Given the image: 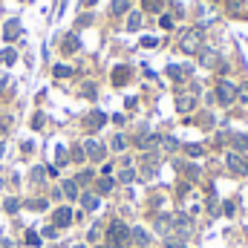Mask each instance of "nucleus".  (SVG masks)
<instances>
[{
    "label": "nucleus",
    "mask_w": 248,
    "mask_h": 248,
    "mask_svg": "<svg viewBox=\"0 0 248 248\" xmlns=\"http://www.w3.org/2000/svg\"><path fill=\"white\" fill-rule=\"evenodd\" d=\"M130 246V228L122 219H113L107 225V248H127Z\"/></svg>",
    "instance_id": "1"
},
{
    "label": "nucleus",
    "mask_w": 248,
    "mask_h": 248,
    "mask_svg": "<svg viewBox=\"0 0 248 248\" xmlns=\"http://www.w3.org/2000/svg\"><path fill=\"white\" fill-rule=\"evenodd\" d=\"M202 29H187V32H182V38H179V49L182 52H187V55H196L199 49H202Z\"/></svg>",
    "instance_id": "2"
},
{
    "label": "nucleus",
    "mask_w": 248,
    "mask_h": 248,
    "mask_svg": "<svg viewBox=\"0 0 248 248\" xmlns=\"http://www.w3.org/2000/svg\"><path fill=\"white\" fill-rule=\"evenodd\" d=\"M237 98H240V87L237 84H231V81H219L217 84V101L222 107H231Z\"/></svg>",
    "instance_id": "3"
},
{
    "label": "nucleus",
    "mask_w": 248,
    "mask_h": 248,
    "mask_svg": "<svg viewBox=\"0 0 248 248\" xmlns=\"http://www.w3.org/2000/svg\"><path fill=\"white\" fill-rule=\"evenodd\" d=\"M84 156H87L90 162H104L107 147H104L98 139H87V141H84Z\"/></svg>",
    "instance_id": "4"
},
{
    "label": "nucleus",
    "mask_w": 248,
    "mask_h": 248,
    "mask_svg": "<svg viewBox=\"0 0 248 248\" xmlns=\"http://www.w3.org/2000/svg\"><path fill=\"white\" fill-rule=\"evenodd\" d=\"M225 165H228V170H231L234 176H246L248 173V162L243 159V153H237V150H231V153L225 156Z\"/></svg>",
    "instance_id": "5"
},
{
    "label": "nucleus",
    "mask_w": 248,
    "mask_h": 248,
    "mask_svg": "<svg viewBox=\"0 0 248 248\" xmlns=\"http://www.w3.org/2000/svg\"><path fill=\"white\" fill-rule=\"evenodd\" d=\"M156 231L162 237H170L173 234V214H159L156 217Z\"/></svg>",
    "instance_id": "6"
},
{
    "label": "nucleus",
    "mask_w": 248,
    "mask_h": 248,
    "mask_svg": "<svg viewBox=\"0 0 248 248\" xmlns=\"http://www.w3.org/2000/svg\"><path fill=\"white\" fill-rule=\"evenodd\" d=\"M153 144H159V136H156V133H147V130H141V133L136 136V147H139V150H150Z\"/></svg>",
    "instance_id": "7"
},
{
    "label": "nucleus",
    "mask_w": 248,
    "mask_h": 248,
    "mask_svg": "<svg viewBox=\"0 0 248 248\" xmlns=\"http://www.w3.org/2000/svg\"><path fill=\"white\" fill-rule=\"evenodd\" d=\"M55 228H69L72 225V208H55V222H52Z\"/></svg>",
    "instance_id": "8"
},
{
    "label": "nucleus",
    "mask_w": 248,
    "mask_h": 248,
    "mask_svg": "<svg viewBox=\"0 0 248 248\" xmlns=\"http://www.w3.org/2000/svg\"><path fill=\"white\" fill-rule=\"evenodd\" d=\"M84 124H87V130H101V127L107 124V116H104L101 110H93V113L84 119Z\"/></svg>",
    "instance_id": "9"
},
{
    "label": "nucleus",
    "mask_w": 248,
    "mask_h": 248,
    "mask_svg": "<svg viewBox=\"0 0 248 248\" xmlns=\"http://www.w3.org/2000/svg\"><path fill=\"white\" fill-rule=\"evenodd\" d=\"M78 199H81V205H84L87 211H98V208H101V199H98V193H81Z\"/></svg>",
    "instance_id": "10"
},
{
    "label": "nucleus",
    "mask_w": 248,
    "mask_h": 248,
    "mask_svg": "<svg viewBox=\"0 0 248 248\" xmlns=\"http://www.w3.org/2000/svg\"><path fill=\"white\" fill-rule=\"evenodd\" d=\"M199 61L202 66H219V55L214 49H199Z\"/></svg>",
    "instance_id": "11"
},
{
    "label": "nucleus",
    "mask_w": 248,
    "mask_h": 248,
    "mask_svg": "<svg viewBox=\"0 0 248 248\" xmlns=\"http://www.w3.org/2000/svg\"><path fill=\"white\" fill-rule=\"evenodd\" d=\"M61 49L66 52V55L78 52V49H81V41H78V35H66V38H63V46H61Z\"/></svg>",
    "instance_id": "12"
},
{
    "label": "nucleus",
    "mask_w": 248,
    "mask_h": 248,
    "mask_svg": "<svg viewBox=\"0 0 248 248\" xmlns=\"http://www.w3.org/2000/svg\"><path fill=\"white\" fill-rule=\"evenodd\" d=\"M127 81H130V69H127V66H116V69H113V84H116V87H124Z\"/></svg>",
    "instance_id": "13"
},
{
    "label": "nucleus",
    "mask_w": 248,
    "mask_h": 248,
    "mask_svg": "<svg viewBox=\"0 0 248 248\" xmlns=\"http://www.w3.org/2000/svg\"><path fill=\"white\" fill-rule=\"evenodd\" d=\"M130 240H136L139 246H147V243H150V234H147L144 228H139V225H136V228H130Z\"/></svg>",
    "instance_id": "14"
},
{
    "label": "nucleus",
    "mask_w": 248,
    "mask_h": 248,
    "mask_svg": "<svg viewBox=\"0 0 248 248\" xmlns=\"http://www.w3.org/2000/svg\"><path fill=\"white\" fill-rule=\"evenodd\" d=\"M193 107H196V98L193 95H179V101H176V110L179 113H190Z\"/></svg>",
    "instance_id": "15"
},
{
    "label": "nucleus",
    "mask_w": 248,
    "mask_h": 248,
    "mask_svg": "<svg viewBox=\"0 0 248 248\" xmlns=\"http://www.w3.org/2000/svg\"><path fill=\"white\" fill-rule=\"evenodd\" d=\"M17 35H20V23H17V20H9L6 29H3V38H6V41H15Z\"/></svg>",
    "instance_id": "16"
},
{
    "label": "nucleus",
    "mask_w": 248,
    "mask_h": 248,
    "mask_svg": "<svg viewBox=\"0 0 248 248\" xmlns=\"http://www.w3.org/2000/svg\"><path fill=\"white\" fill-rule=\"evenodd\" d=\"M130 6H133V0H113L110 12H113V15H127V12H130Z\"/></svg>",
    "instance_id": "17"
},
{
    "label": "nucleus",
    "mask_w": 248,
    "mask_h": 248,
    "mask_svg": "<svg viewBox=\"0 0 248 248\" xmlns=\"http://www.w3.org/2000/svg\"><path fill=\"white\" fill-rule=\"evenodd\" d=\"M127 29L130 32L141 29V12H127Z\"/></svg>",
    "instance_id": "18"
},
{
    "label": "nucleus",
    "mask_w": 248,
    "mask_h": 248,
    "mask_svg": "<svg viewBox=\"0 0 248 248\" xmlns=\"http://www.w3.org/2000/svg\"><path fill=\"white\" fill-rule=\"evenodd\" d=\"M61 193H63V196H66V199H78V196H81V193H78V185H75L72 179H66V182H63Z\"/></svg>",
    "instance_id": "19"
},
{
    "label": "nucleus",
    "mask_w": 248,
    "mask_h": 248,
    "mask_svg": "<svg viewBox=\"0 0 248 248\" xmlns=\"http://www.w3.org/2000/svg\"><path fill=\"white\" fill-rule=\"evenodd\" d=\"M113 185H116V182H113L110 176H104V179H98V182H95V193H98V196H101V193H110Z\"/></svg>",
    "instance_id": "20"
},
{
    "label": "nucleus",
    "mask_w": 248,
    "mask_h": 248,
    "mask_svg": "<svg viewBox=\"0 0 248 248\" xmlns=\"http://www.w3.org/2000/svg\"><path fill=\"white\" fill-rule=\"evenodd\" d=\"M168 75H170L173 81H182V78L187 75V69H185V66H176V63H170V66H168Z\"/></svg>",
    "instance_id": "21"
},
{
    "label": "nucleus",
    "mask_w": 248,
    "mask_h": 248,
    "mask_svg": "<svg viewBox=\"0 0 248 248\" xmlns=\"http://www.w3.org/2000/svg\"><path fill=\"white\" fill-rule=\"evenodd\" d=\"M110 147H113L116 153H122V150H127V136H122V133H119V136H113V141H110Z\"/></svg>",
    "instance_id": "22"
},
{
    "label": "nucleus",
    "mask_w": 248,
    "mask_h": 248,
    "mask_svg": "<svg viewBox=\"0 0 248 248\" xmlns=\"http://www.w3.org/2000/svg\"><path fill=\"white\" fill-rule=\"evenodd\" d=\"M185 153L190 159H199V156L205 153V147H202V144H185Z\"/></svg>",
    "instance_id": "23"
},
{
    "label": "nucleus",
    "mask_w": 248,
    "mask_h": 248,
    "mask_svg": "<svg viewBox=\"0 0 248 248\" xmlns=\"http://www.w3.org/2000/svg\"><path fill=\"white\" fill-rule=\"evenodd\" d=\"M52 72H55V78H69V75H72V66H66V63H55Z\"/></svg>",
    "instance_id": "24"
},
{
    "label": "nucleus",
    "mask_w": 248,
    "mask_h": 248,
    "mask_svg": "<svg viewBox=\"0 0 248 248\" xmlns=\"http://www.w3.org/2000/svg\"><path fill=\"white\" fill-rule=\"evenodd\" d=\"M133 179H136V170L133 168H124L122 173H119V182H124V185H130Z\"/></svg>",
    "instance_id": "25"
},
{
    "label": "nucleus",
    "mask_w": 248,
    "mask_h": 248,
    "mask_svg": "<svg viewBox=\"0 0 248 248\" xmlns=\"http://www.w3.org/2000/svg\"><path fill=\"white\" fill-rule=\"evenodd\" d=\"M141 6H144L147 12H156V15L162 12V0H141Z\"/></svg>",
    "instance_id": "26"
},
{
    "label": "nucleus",
    "mask_w": 248,
    "mask_h": 248,
    "mask_svg": "<svg viewBox=\"0 0 248 248\" xmlns=\"http://www.w3.org/2000/svg\"><path fill=\"white\" fill-rule=\"evenodd\" d=\"M231 141L237 150H248V136H231Z\"/></svg>",
    "instance_id": "27"
},
{
    "label": "nucleus",
    "mask_w": 248,
    "mask_h": 248,
    "mask_svg": "<svg viewBox=\"0 0 248 248\" xmlns=\"http://www.w3.org/2000/svg\"><path fill=\"white\" fill-rule=\"evenodd\" d=\"M165 248H185V240H179V237H165Z\"/></svg>",
    "instance_id": "28"
},
{
    "label": "nucleus",
    "mask_w": 248,
    "mask_h": 248,
    "mask_svg": "<svg viewBox=\"0 0 248 248\" xmlns=\"http://www.w3.org/2000/svg\"><path fill=\"white\" fill-rule=\"evenodd\" d=\"M90 179H93V170H81L72 182H75V185H84V182H90Z\"/></svg>",
    "instance_id": "29"
},
{
    "label": "nucleus",
    "mask_w": 248,
    "mask_h": 248,
    "mask_svg": "<svg viewBox=\"0 0 248 248\" xmlns=\"http://www.w3.org/2000/svg\"><path fill=\"white\" fill-rule=\"evenodd\" d=\"M29 208H32V211H46V208H49V202H46V199H32V202H29Z\"/></svg>",
    "instance_id": "30"
},
{
    "label": "nucleus",
    "mask_w": 248,
    "mask_h": 248,
    "mask_svg": "<svg viewBox=\"0 0 248 248\" xmlns=\"http://www.w3.org/2000/svg\"><path fill=\"white\" fill-rule=\"evenodd\" d=\"M162 144H165V150H176V147H179V141H176L173 136H165V139H162Z\"/></svg>",
    "instance_id": "31"
},
{
    "label": "nucleus",
    "mask_w": 248,
    "mask_h": 248,
    "mask_svg": "<svg viewBox=\"0 0 248 248\" xmlns=\"http://www.w3.org/2000/svg\"><path fill=\"white\" fill-rule=\"evenodd\" d=\"M3 208H6V211H9V214H15V211H17V208H20V202H17V199H15V196H9V199H6V205H3Z\"/></svg>",
    "instance_id": "32"
},
{
    "label": "nucleus",
    "mask_w": 248,
    "mask_h": 248,
    "mask_svg": "<svg viewBox=\"0 0 248 248\" xmlns=\"http://www.w3.org/2000/svg\"><path fill=\"white\" fill-rule=\"evenodd\" d=\"M159 23H162V29H173V17H170V15H162Z\"/></svg>",
    "instance_id": "33"
},
{
    "label": "nucleus",
    "mask_w": 248,
    "mask_h": 248,
    "mask_svg": "<svg viewBox=\"0 0 248 248\" xmlns=\"http://www.w3.org/2000/svg\"><path fill=\"white\" fill-rule=\"evenodd\" d=\"M32 182H35V185L44 182V168H35V170H32Z\"/></svg>",
    "instance_id": "34"
},
{
    "label": "nucleus",
    "mask_w": 248,
    "mask_h": 248,
    "mask_svg": "<svg viewBox=\"0 0 248 248\" xmlns=\"http://www.w3.org/2000/svg\"><path fill=\"white\" fill-rule=\"evenodd\" d=\"M98 237H101V225H93V228H90V243H95Z\"/></svg>",
    "instance_id": "35"
},
{
    "label": "nucleus",
    "mask_w": 248,
    "mask_h": 248,
    "mask_svg": "<svg viewBox=\"0 0 248 248\" xmlns=\"http://www.w3.org/2000/svg\"><path fill=\"white\" fill-rule=\"evenodd\" d=\"M26 243H29V246H41V237H38L35 231H29V234H26Z\"/></svg>",
    "instance_id": "36"
},
{
    "label": "nucleus",
    "mask_w": 248,
    "mask_h": 248,
    "mask_svg": "<svg viewBox=\"0 0 248 248\" xmlns=\"http://www.w3.org/2000/svg\"><path fill=\"white\" fill-rule=\"evenodd\" d=\"M0 58H3V63H15V58H17V55H15V52H12V49H6V52H3V55H0Z\"/></svg>",
    "instance_id": "37"
},
{
    "label": "nucleus",
    "mask_w": 248,
    "mask_h": 248,
    "mask_svg": "<svg viewBox=\"0 0 248 248\" xmlns=\"http://www.w3.org/2000/svg\"><path fill=\"white\" fill-rule=\"evenodd\" d=\"M55 234H58V228H55V225H49V228H44V237H46V240H55Z\"/></svg>",
    "instance_id": "38"
},
{
    "label": "nucleus",
    "mask_w": 248,
    "mask_h": 248,
    "mask_svg": "<svg viewBox=\"0 0 248 248\" xmlns=\"http://www.w3.org/2000/svg\"><path fill=\"white\" fill-rule=\"evenodd\" d=\"M72 159H75V162H84L87 156H84V150H81V147H75V150H72Z\"/></svg>",
    "instance_id": "39"
},
{
    "label": "nucleus",
    "mask_w": 248,
    "mask_h": 248,
    "mask_svg": "<svg viewBox=\"0 0 248 248\" xmlns=\"http://www.w3.org/2000/svg\"><path fill=\"white\" fill-rule=\"evenodd\" d=\"M55 159H58V165H63V162H66V150H63V147H58V150H55Z\"/></svg>",
    "instance_id": "40"
},
{
    "label": "nucleus",
    "mask_w": 248,
    "mask_h": 248,
    "mask_svg": "<svg viewBox=\"0 0 248 248\" xmlns=\"http://www.w3.org/2000/svg\"><path fill=\"white\" fill-rule=\"evenodd\" d=\"M237 101H248V81L240 87V98H237Z\"/></svg>",
    "instance_id": "41"
},
{
    "label": "nucleus",
    "mask_w": 248,
    "mask_h": 248,
    "mask_svg": "<svg viewBox=\"0 0 248 248\" xmlns=\"http://www.w3.org/2000/svg\"><path fill=\"white\" fill-rule=\"evenodd\" d=\"M0 248H15V243H12V240H6V237H0Z\"/></svg>",
    "instance_id": "42"
},
{
    "label": "nucleus",
    "mask_w": 248,
    "mask_h": 248,
    "mask_svg": "<svg viewBox=\"0 0 248 248\" xmlns=\"http://www.w3.org/2000/svg\"><path fill=\"white\" fill-rule=\"evenodd\" d=\"M141 46H156V38H141Z\"/></svg>",
    "instance_id": "43"
},
{
    "label": "nucleus",
    "mask_w": 248,
    "mask_h": 248,
    "mask_svg": "<svg viewBox=\"0 0 248 248\" xmlns=\"http://www.w3.org/2000/svg\"><path fill=\"white\" fill-rule=\"evenodd\" d=\"M84 95H90V98H93V95H95V87H93V84H87V87H84Z\"/></svg>",
    "instance_id": "44"
},
{
    "label": "nucleus",
    "mask_w": 248,
    "mask_h": 248,
    "mask_svg": "<svg viewBox=\"0 0 248 248\" xmlns=\"http://www.w3.org/2000/svg\"><path fill=\"white\" fill-rule=\"evenodd\" d=\"M240 6H243V0H228V9H234V12H237Z\"/></svg>",
    "instance_id": "45"
},
{
    "label": "nucleus",
    "mask_w": 248,
    "mask_h": 248,
    "mask_svg": "<svg viewBox=\"0 0 248 248\" xmlns=\"http://www.w3.org/2000/svg\"><path fill=\"white\" fill-rule=\"evenodd\" d=\"M32 127H35V130H41V127H44V119H41V116H35V122H32Z\"/></svg>",
    "instance_id": "46"
},
{
    "label": "nucleus",
    "mask_w": 248,
    "mask_h": 248,
    "mask_svg": "<svg viewBox=\"0 0 248 248\" xmlns=\"http://www.w3.org/2000/svg\"><path fill=\"white\" fill-rule=\"evenodd\" d=\"M3 147H6V144H3V141H0V156H3Z\"/></svg>",
    "instance_id": "47"
},
{
    "label": "nucleus",
    "mask_w": 248,
    "mask_h": 248,
    "mask_svg": "<svg viewBox=\"0 0 248 248\" xmlns=\"http://www.w3.org/2000/svg\"><path fill=\"white\" fill-rule=\"evenodd\" d=\"M72 248H87V246H72Z\"/></svg>",
    "instance_id": "48"
},
{
    "label": "nucleus",
    "mask_w": 248,
    "mask_h": 248,
    "mask_svg": "<svg viewBox=\"0 0 248 248\" xmlns=\"http://www.w3.org/2000/svg\"><path fill=\"white\" fill-rule=\"evenodd\" d=\"M95 248H107V246H95Z\"/></svg>",
    "instance_id": "49"
}]
</instances>
